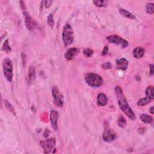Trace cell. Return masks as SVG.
<instances>
[{"instance_id":"cell-24","label":"cell","mask_w":154,"mask_h":154,"mask_svg":"<svg viewBox=\"0 0 154 154\" xmlns=\"http://www.w3.org/2000/svg\"><path fill=\"white\" fill-rule=\"evenodd\" d=\"M83 53H84V54L86 57H91L93 55V49H92L91 48H86V49H84Z\"/></svg>"},{"instance_id":"cell-14","label":"cell","mask_w":154,"mask_h":154,"mask_svg":"<svg viewBox=\"0 0 154 154\" xmlns=\"http://www.w3.org/2000/svg\"><path fill=\"white\" fill-rule=\"evenodd\" d=\"M108 102V98L107 96L104 93H99L98 95L97 98V103L98 105L99 106H105L107 105Z\"/></svg>"},{"instance_id":"cell-26","label":"cell","mask_w":154,"mask_h":154,"mask_svg":"<svg viewBox=\"0 0 154 154\" xmlns=\"http://www.w3.org/2000/svg\"><path fill=\"white\" fill-rule=\"evenodd\" d=\"M105 3L104 1H101V0H99V1H93V3L98 7H101L105 6Z\"/></svg>"},{"instance_id":"cell-29","label":"cell","mask_w":154,"mask_h":154,"mask_svg":"<svg viewBox=\"0 0 154 154\" xmlns=\"http://www.w3.org/2000/svg\"><path fill=\"white\" fill-rule=\"evenodd\" d=\"M149 69H150V72H149L150 75L152 76L153 74V65H150Z\"/></svg>"},{"instance_id":"cell-6","label":"cell","mask_w":154,"mask_h":154,"mask_svg":"<svg viewBox=\"0 0 154 154\" xmlns=\"http://www.w3.org/2000/svg\"><path fill=\"white\" fill-rule=\"evenodd\" d=\"M107 40L108 41V42L119 45L122 48H126L128 46V42L127 41L124 39L123 38L117 35L109 36L107 37Z\"/></svg>"},{"instance_id":"cell-23","label":"cell","mask_w":154,"mask_h":154,"mask_svg":"<svg viewBox=\"0 0 154 154\" xmlns=\"http://www.w3.org/2000/svg\"><path fill=\"white\" fill-rule=\"evenodd\" d=\"M4 104H5V106H6V108H7L10 112H11L12 113H14V114H15V109H14V107L12 106V105L10 103V102H9L8 101H7V100L4 101Z\"/></svg>"},{"instance_id":"cell-30","label":"cell","mask_w":154,"mask_h":154,"mask_svg":"<svg viewBox=\"0 0 154 154\" xmlns=\"http://www.w3.org/2000/svg\"><path fill=\"white\" fill-rule=\"evenodd\" d=\"M153 107H152L151 108H150V109L149 110V111H150V113L151 114H153Z\"/></svg>"},{"instance_id":"cell-13","label":"cell","mask_w":154,"mask_h":154,"mask_svg":"<svg viewBox=\"0 0 154 154\" xmlns=\"http://www.w3.org/2000/svg\"><path fill=\"white\" fill-rule=\"evenodd\" d=\"M116 66L119 69L125 71L128 66V61L125 58L116 60Z\"/></svg>"},{"instance_id":"cell-8","label":"cell","mask_w":154,"mask_h":154,"mask_svg":"<svg viewBox=\"0 0 154 154\" xmlns=\"http://www.w3.org/2000/svg\"><path fill=\"white\" fill-rule=\"evenodd\" d=\"M52 95L54 99V104L59 107L64 105V97L61 93L60 92L58 88L54 86L52 90Z\"/></svg>"},{"instance_id":"cell-3","label":"cell","mask_w":154,"mask_h":154,"mask_svg":"<svg viewBox=\"0 0 154 154\" xmlns=\"http://www.w3.org/2000/svg\"><path fill=\"white\" fill-rule=\"evenodd\" d=\"M62 38L64 44L66 46L71 45L73 42V30L71 25L68 23L66 24L63 27L62 32Z\"/></svg>"},{"instance_id":"cell-2","label":"cell","mask_w":154,"mask_h":154,"mask_svg":"<svg viewBox=\"0 0 154 154\" xmlns=\"http://www.w3.org/2000/svg\"><path fill=\"white\" fill-rule=\"evenodd\" d=\"M86 83L92 87L98 88L103 84V79L98 74L94 73H88L85 75Z\"/></svg>"},{"instance_id":"cell-15","label":"cell","mask_w":154,"mask_h":154,"mask_svg":"<svg viewBox=\"0 0 154 154\" xmlns=\"http://www.w3.org/2000/svg\"><path fill=\"white\" fill-rule=\"evenodd\" d=\"M133 54L136 58H142L145 54V49L141 46L136 47L133 51Z\"/></svg>"},{"instance_id":"cell-19","label":"cell","mask_w":154,"mask_h":154,"mask_svg":"<svg viewBox=\"0 0 154 154\" xmlns=\"http://www.w3.org/2000/svg\"><path fill=\"white\" fill-rule=\"evenodd\" d=\"M146 10L148 14L152 15L154 13V4L152 3H149L146 6Z\"/></svg>"},{"instance_id":"cell-17","label":"cell","mask_w":154,"mask_h":154,"mask_svg":"<svg viewBox=\"0 0 154 154\" xmlns=\"http://www.w3.org/2000/svg\"><path fill=\"white\" fill-rule=\"evenodd\" d=\"M36 77V70L33 65H31L29 70V80L30 82H32Z\"/></svg>"},{"instance_id":"cell-5","label":"cell","mask_w":154,"mask_h":154,"mask_svg":"<svg viewBox=\"0 0 154 154\" xmlns=\"http://www.w3.org/2000/svg\"><path fill=\"white\" fill-rule=\"evenodd\" d=\"M154 88L152 86H148L146 90V98H142L138 100L137 105L140 107H143L150 103L153 100Z\"/></svg>"},{"instance_id":"cell-27","label":"cell","mask_w":154,"mask_h":154,"mask_svg":"<svg viewBox=\"0 0 154 154\" xmlns=\"http://www.w3.org/2000/svg\"><path fill=\"white\" fill-rule=\"evenodd\" d=\"M42 3H43V4H44L43 6H44L45 7L48 8V7H49L51 6V3H52V1H42Z\"/></svg>"},{"instance_id":"cell-25","label":"cell","mask_w":154,"mask_h":154,"mask_svg":"<svg viewBox=\"0 0 154 154\" xmlns=\"http://www.w3.org/2000/svg\"><path fill=\"white\" fill-rule=\"evenodd\" d=\"M102 68L104 69H110L112 68V65L110 62H106L102 65Z\"/></svg>"},{"instance_id":"cell-28","label":"cell","mask_w":154,"mask_h":154,"mask_svg":"<svg viewBox=\"0 0 154 154\" xmlns=\"http://www.w3.org/2000/svg\"><path fill=\"white\" fill-rule=\"evenodd\" d=\"M108 46H106L104 48V50L103 51H102V54L103 56H105L106 55L107 53H108Z\"/></svg>"},{"instance_id":"cell-10","label":"cell","mask_w":154,"mask_h":154,"mask_svg":"<svg viewBox=\"0 0 154 154\" xmlns=\"http://www.w3.org/2000/svg\"><path fill=\"white\" fill-rule=\"evenodd\" d=\"M116 134L111 129H106L102 134V139L104 140V142L108 143L112 142L113 141L116 140Z\"/></svg>"},{"instance_id":"cell-4","label":"cell","mask_w":154,"mask_h":154,"mask_svg":"<svg viewBox=\"0 0 154 154\" xmlns=\"http://www.w3.org/2000/svg\"><path fill=\"white\" fill-rule=\"evenodd\" d=\"M3 69L4 75L9 82H11L13 80V65L10 59L6 58L3 62Z\"/></svg>"},{"instance_id":"cell-7","label":"cell","mask_w":154,"mask_h":154,"mask_svg":"<svg viewBox=\"0 0 154 154\" xmlns=\"http://www.w3.org/2000/svg\"><path fill=\"white\" fill-rule=\"evenodd\" d=\"M40 145L43 149L45 153H49L53 149H55L56 145V139L55 138H49L45 140L41 141Z\"/></svg>"},{"instance_id":"cell-1","label":"cell","mask_w":154,"mask_h":154,"mask_svg":"<svg viewBox=\"0 0 154 154\" xmlns=\"http://www.w3.org/2000/svg\"><path fill=\"white\" fill-rule=\"evenodd\" d=\"M114 91L115 94L116 95V98L120 108L126 114V116L128 118L131 119L132 120H135V114H134V111H133L129 104H128L122 88L119 86H116L114 88Z\"/></svg>"},{"instance_id":"cell-18","label":"cell","mask_w":154,"mask_h":154,"mask_svg":"<svg viewBox=\"0 0 154 154\" xmlns=\"http://www.w3.org/2000/svg\"><path fill=\"white\" fill-rule=\"evenodd\" d=\"M140 119L143 123H151L153 122V118L150 116L146 114H142L140 115Z\"/></svg>"},{"instance_id":"cell-11","label":"cell","mask_w":154,"mask_h":154,"mask_svg":"<svg viewBox=\"0 0 154 154\" xmlns=\"http://www.w3.org/2000/svg\"><path fill=\"white\" fill-rule=\"evenodd\" d=\"M58 118V113L56 110H51L50 113V121L51 123V126H52L53 129L57 131L58 129L57 125V120Z\"/></svg>"},{"instance_id":"cell-9","label":"cell","mask_w":154,"mask_h":154,"mask_svg":"<svg viewBox=\"0 0 154 154\" xmlns=\"http://www.w3.org/2000/svg\"><path fill=\"white\" fill-rule=\"evenodd\" d=\"M24 15L25 17V24H26V26L27 29L31 31H33L34 30H35L37 27V24L36 22L31 17V16L29 14V13L25 11V10L24 11Z\"/></svg>"},{"instance_id":"cell-20","label":"cell","mask_w":154,"mask_h":154,"mask_svg":"<svg viewBox=\"0 0 154 154\" xmlns=\"http://www.w3.org/2000/svg\"><path fill=\"white\" fill-rule=\"evenodd\" d=\"M119 126L121 128H124L126 125V120L123 116H120L118 119Z\"/></svg>"},{"instance_id":"cell-12","label":"cell","mask_w":154,"mask_h":154,"mask_svg":"<svg viewBox=\"0 0 154 154\" xmlns=\"http://www.w3.org/2000/svg\"><path fill=\"white\" fill-rule=\"evenodd\" d=\"M80 52V49L77 48L73 47L69 48L65 54V57L66 60H72L76 54H78Z\"/></svg>"},{"instance_id":"cell-21","label":"cell","mask_w":154,"mask_h":154,"mask_svg":"<svg viewBox=\"0 0 154 154\" xmlns=\"http://www.w3.org/2000/svg\"><path fill=\"white\" fill-rule=\"evenodd\" d=\"M48 24L49 25V26L53 28L54 27V18H53V14H50L49 16H48V20H47Z\"/></svg>"},{"instance_id":"cell-16","label":"cell","mask_w":154,"mask_h":154,"mask_svg":"<svg viewBox=\"0 0 154 154\" xmlns=\"http://www.w3.org/2000/svg\"><path fill=\"white\" fill-rule=\"evenodd\" d=\"M119 13L124 17L128 18L129 19H135V16L132 14V13L130 12L129 11H128L125 9H119Z\"/></svg>"},{"instance_id":"cell-22","label":"cell","mask_w":154,"mask_h":154,"mask_svg":"<svg viewBox=\"0 0 154 154\" xmlns=\"http://www.w3.org/2000/svg\"><path fill=\"white\" fill-rule=\"evenodd\" d=\"M2 49L4 51H6V53H9L10 51H11V47L9 45V41L7 39L3 45V47H2Z\"/></svg>"}]
</instances>
